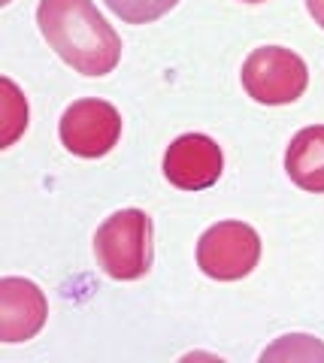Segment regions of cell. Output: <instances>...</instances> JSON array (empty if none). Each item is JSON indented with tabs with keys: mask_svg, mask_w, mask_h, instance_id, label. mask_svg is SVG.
Segmentation results:
<instances>
[{
	"mask_svg": "<svg viewBox=\"0 0 324 363\" xmlns=\"http://www.w3.org/2000/svg\"><path fill=\"white\" fill-rule=\"evenodd\" d=\"M179 0H106L113 13L128 25H149V21L167 16Z\"/></svg>",
	"mask_w": 324,
	"mask_h": 363,
	"instance_id": "9",
	"label": "cell"
},
{
	"mask_svg": "<svg viewBox=\"0 0 324 363\" xmlns=\"http://www.w3.org/2000/svg\"><path fill=\"white\" fill-rule=\"evenodd\" d=\"M37 25L76 73L106 76L116 70L121 40L91 0H40Z\"/></svg>",
	"mask_w": 324,
	"mask_h": 363,
	"instance_id": "1",
	"label": "cell"
},
{
	"mask_svg": "<svg viewBox=\"0 0 324 363\" xmlns=\"http://www.w3.org/2000/svg\"><path fill=\"white\" fill-rule=\"evenodd\" d=\"M245 4H261V0H245Z\"/></svg>",
	"mask_w": 324,
	"mask_h": 363,
	"instance_id": "13",
	"label": "cell"
},
{
	"mask_svg": "<svg viewBox=\"0 0 324 363\" xmlns=\"http://www.w3.org/2000/svg\"><path fill=\"white\" fill-rule=\"evenodd\" d=\"M61 143L79 157H104L121 136V116L106 100H76L61 116Z\"/></svg>",
	"mask_w": 324,
	"mask_h": 363,
	"instance_id": "5",
	"label": "cell"
},
{
	"mask_svg": "<svg viewBox=\"0 0 324 363\" xmlns=\"http://www.w3.org/2000/svg\"><path fill=\"white\" fill-rule=\"evenodd\" d=\"M285 169L297 188L324 194V124L300 130L285 152Z\"/></svg>",
	"mask_w": 324,
	"mask_h": 363,
	"instance_id": "8",
	"label": "cell"
},
{
	"mask_svg": "<svg viewBox=\"0 0 324 363\" xmlns=\"http://www.w3.org/2000/svg\"><path fill=\"white\" fill-rule=\"evenodd\" d=\"M4 4H9V0H4Z\"/></svg>",
	"mask_w": 324,
	"mask_h": 363,
	"instance_id": "14",
	"label": "cell"
},
{
	"mask_svg": "<svg viewBox=\"0 0 324 363\" xmlns=\"http://www.w3.org/2000/svg\"><path fill=\"white\" fill-rule=\"evenodd\" d=\"M321 357L324 360V345L318 342V339H312V336H282L273 348H267L261 360H315Z\"/></svg>",
	"mask_w": 324,
	"mask_h": 363,
	"instance_id": "10",
	"label": "cell"
},
{
	"mask_svg": "<svg viewBox=\"0 0 324 363\" xmlns=\"http://www.w3.org/2000/svg\"><path fill=\"white\" fill-rule=\"evenodd\" d=\"M221 167H225V157H221L218 143L203 133L179 136L164 155V176L182 191L212 188L221 176Z\"/></svg>",
	"mask_w": 324,
	"mask_h": 363,
	"instance_id": "6",
	"label": "cell"
},
{
	"mask_svg": "<svg viewBox=\"0 0 324 363\" xmlns=\"http://www.w3.org/2000/svg\"><path fill=\"white\" fill-rule=\"evenodd\" d=\"M49 315V303L33 281L6 276L0 279V339L4 342H25L33 339Z\"/></svg>",
	"mask_w": 324,
	"mask_h": 363,
	"instance_id": "7",
	"label": "cell"
},
{
	"mask_svg": "<svg viewBox=\"0 0 324 363\" xmlns=\"http://www.w3.org/2000/svg\"><path fill=\"white\" fill-rule=\"evenodd\" d=\"M261 260V236L252 224L218 221L200 236L197 264L209 279L237 281L245 279Z\"/></svg>",
	"mask_w": 324,
	"mask_h": 363,
	"instance_id": "4",
	"label": "cell"
},
{
	"mask_svg": "<svg viewBox=\"0 0 324 363\" xmlns=\"http://www.w3.org/2000/svg\"><path fill=\"white\" fill-rule=\"evenodd\" d=\"M242 85L252 100L267 106L294 104L309 85V70L303 58L282 45L255 49L242 64Z\"/></svg>",
	"mask_w": 324,
	"mask_h": 363,
	"instance_id": "3",
	"label": "cell"
},
{
	"mask_svg": "<svg viewBox=\"0 0 324 363\" xmlns=\"http://www.w3.org/2000/svg\"><path fill=\"white\" fill-rule=\"evenodd\" d=\"M94 252L109 279L133 281L152 267V218L143 209H121L97 227Z\"/></svg>",
	"mask_w": 324,
	"mask_h": 363,
	"instance_id": "2",
	"label": "cell"
},
{
	"mask_svg": "<svg viewBox=\"0 0 324 363\" xmlns=\"http://www.w3.org/2000/svg\"><path fill=\"white\" fill-rule=\"evenodd\" d=\"M4 91H6V133H4V145H9L18 136V130L28 124V106H18V91L16 85L4 79Z\"/></svg>",
	"mask_w": 324,
	"mask_h": 363,
	"instance_id": "11",
	"label": "cell"
},
{
	"mask_svg": "<svg viewBox=\"0 0 324 363\" xmlns=\"http://www.w3.org/2000/svg\"><path fill=\"white\" fill-rule=\"evenodd\" d=\"M306 6H309L312 18H315V25L324 28V0H306Z\"/></svg>",
	"mask_w": 324,
	"mask_h": 363,
	"instance_id": "12",
	"label": "cell"
}]
</instances>
